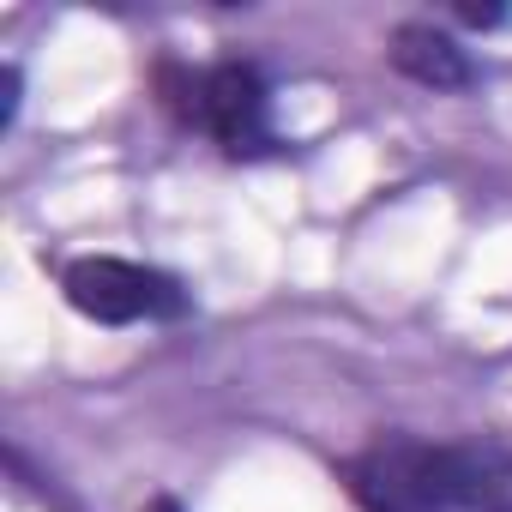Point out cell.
I'll return each instance as SVG.
<instances>
[{
    "label": "cell",
    "mask_w": 512,
    "mask_h": 512,
    "mask_svg": "<svg viewBox=\"0 0 512 512\" xmlns=\"http://www.w3.org/2000/svg\"><path fill=\"white\" fill-rule=\"evenodd\" d=\"M368 512H512V452L452 440H374L350 458Z\"/></svg>",
    "instance_id": "6da1fadb"
},
{
    "label": "cell",
    "mask_w": 512,
    "mask_h": 512,
    "mask_svg": "<svg viewBox=\"0 0 512 512\" xmlns=\"http://www.w3.org/2000/svg\"><path fill=\"white\" fill-rule=\"evenodd\" d=\"M61 290L85 320H103V326H145V320H181L187 314V290L169 272L139 266V260H115V253L73 260L61 272Z\"/></svg>",
    "instance_id": "7a4b0ae2"
},
{
    "label": "cell",
    "mask_w": 512,
    "mask_h": 512,
    "mask_svg": "<svg viewBox=\"0 0 512 512\" xmlns=\"http://www.w3.org/2000/svg\"><path fill=\"white\" fill-rule=\"evenodd\" d=\"M181 109L229 157H253V151H266L278 139L272 133V91H266L260 67H247V61H223L211 73H193L181 85Z\"/></svg>",
    "instance_id": "3957f363"
},
{
    "label": "cell",
    "mask_w": 512,
    "mask_h": 512,
    "mask_svg": "<svg viewBox=\"0 0 512 512\" xmlns=\"http://www.w3.org/2000/svg\"><path fill=\"white\" fill-rule=\"evenodd\" d=\"M392 67H398L404 79L428 85V91H464V85L476 79L464 43H458L452 31H440V25H398V37H392Z\"/></svg>",
    "instance_id": "277c9868"
},
{
    "label": "cell",
    "mask_w": 512,
    "mask_h": 512,
    "mask_svg": "<svg viewBox=\"0 0 512 512\" xmlns=\"http://www.w3.org/2000/svg\"><path fill=\"white\" fill-rule=\"evenodd\" d=\"M151 512H181V506L175 500H151Z\"/></svg>",
    "instance_id": "5b68a950"
}]
</instances>
